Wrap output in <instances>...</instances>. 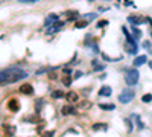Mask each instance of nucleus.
Listing matches in <instances>:
<instances>
[{
    "mask_svg": "<svg viewBox=\"0 0 152 137\" xmlns=\"http://www.w3.org/2000/svg\"><path fill=\"white\" fill-rule=\"evenodd\" d=\"M28 78V73L23 69L17 67V66H11L8 69L0 70V85H6V84H14L20 79Z\"/></svg>",
    "mask_w": 152,
    "mask_h": 137,
    "instance_id": "f257e3e1",
    "label": "nucleus"
},
{
    "mask_svg": "<svg viewBox=\"0 0 152 137\" xmlns=\"http://www.w3.org/2000/svg\"><path fill=\"white\" fill-rule=\"evenodd\" d=\"M138 78H140V73H138L137 69H129L126 70V75H125V82H126V85H135L138 82Z\"/></svg>",
    "mask_w": 152,
    "mask_h": 137,
    "instance_id": "f03ea898",
    "label": "nucleus"
},
{
    "mask_svg": "<svg viewBox=\"0 0 152 137\" xmlns=\"http://www.w3.org/2000/svg\"><path fill=\"white\" fill-rule=\"evenodd\" d=\"M134 96H135V91L131 90V88H125L122 93L119 95V102L120 104H128L134 99Z\"/></svg>",
    "mask_w": 152,
    "mask_h": 137,
    "instance_id": "7ed1b4c3",
    "label": "nucleus"
},
{
    "mask_svg": "<svg viewBox=\"0 0 152 137\" xmlns=\"http://www.w3.org/2000/svg\"><path fill=\"white\" fill-rule=\"evenodd\" d=\"M125 49H126V52H128V54H131V55H135V54H137L138 47H137L135 40H134L132 37L126 38V43H125Z\"/></svg>",
    "mask_w": 152,
    "mask_h": 137,
    "instance_id": "20e7f679",
    "label": "nucleus"
},
{
    "mask_svg": "<svg viewBox=\"0 0 152 137\" xmlns=\"http://www.w3.org/2000/svg\"><path fill=\"white\" fill-rule=\"evenodd\" d=\"M128 21L132 26H140L143 23H146V17L145 15H128Z\"/></svg>",
    "mask_w": 152,
    "mask_h": 137,
    "instance_id": "39448f33",
    "label": "nucleus"
},
{
    "mask_svg": "<svg viewBox=\"0 0 152 137\" xmlns=\"http://www.w3.org/2000/svg\"><path fill=\"white\" fill-rule=\"evenodd\" d=\"M62 28H64V21H59V20H58L56 23H53L52 26H49V29L46 30V34H47V35H52V34H55V32H59Z\"/></svg>",
    "mask_w": 152,
    "mask_h": 137,
    "instance_id": "423d86ee",
    "label": "nucleus"
},
{
    "mask_svg": "<svg viewBox=\"0 0 152 137\" xmlns=\"http://www.w3.org/2000/svg\"><path fill=\"white\" fill-rule=\"evenodd\" d=\"M61 113L64 114V116H75L76 114V108L71 107V105H64L61 110Z\"/></svg>",
    "mask_w": 152,
    "mask_h": 137,
    "instance_id": "0eeeda50",
    "label": "nucleus"
},
{
    "mask_svg": "<svg viewBox=\"0 0 152 137\" xmlns=\"http://www.w3.org/2000/svg\"><path fill=\"white\" fill-rule=\"evenodd\" d=\"M20 91H21V93H23V95H34V87L32 85H30V84H21V85H20Z\"/></svg>",
    "mask_w": 152,
    "mask_h": 137,
    "instance_id": "6e6552de",
    "label": "nucleus"
},
{
    "mask_svg": "<svg viewBox=\"0 0 152 137\" xmlns=\"http://www.w3.org/2000/svg\"><path fill=\"white\" fill-rule=\"evenodd\" d=\"M58 20H59V19H58L56 14H49L46 17V20H44V26H52L53 23H56Z\"/></svg>",
    "mask_w": 152,
    "mask_h": 137,
    "instance_id": "1a4fd4ad",
    "label": "nucleus"
},
{
    "mask_svg": "<svg viewBox=\"0 0 152 137\" xmlns=\"http://www.w3.org/2000/svg\"><path fill=\"white\" fill-rule=\"evenodd\" d=\"M147 63V56L146 55H140V56H137L135 60H134V66H135V67H140V66H143V64H146Z\"/></svg>",
    "mask_w": 152,
    "mask_h": 137,
    "instance_id": "9d476101",
    "label": "nucleus"
},
{
    "mask_svg": "<svg viewBox=\"0 0 152 137\" xmlns=\"http://www.w3.org/2000/svg\"><path fill=\"white\" fill-rule=\"evenodd\" d=\"M65 99H67V102H78L79 95L76 93V91H69V93L65 95Z\"/></svg>",
    "mask_w": 152,
    "mask_h": 137,
    "instance_id": "9b49d317",
    "label": "nucleus"
},
{
    "mask_svg": "<svg viewBox=\"0 0 152 137\" xmlns=\"http://www.w3.org/2000/svg\"><path fill=\"white\" fill-rule=\"evenodd\" d=\"M8 108H9L11 110V111H19V110H20V104H19V101H17V99H11L9 101V102H8Z\"/></svg>",
    "mask_w": 152,
    "mask_h": 137,
    "instance_id": "f8f14e48",
    "label": "nucleus"
},
{
    "mask_svg": "<svg viewBox=\"0 0 152 137\" xmlns=\"http://www.w3.org/2000/svg\"><path fill=\"white\" fill-rule=\"evenodd\" d=\"M3 132H5V137H11V136H14V132H15V126H12V125H3Z\"/></svg>",
    "mask_w": 152,
    "mask_h": 137,
    "instance_id": "ddd939ff",
    "label": "nucleus"
},
{
    "mask_svg": "<svg viewBox=\"0 0 152 137\" xmlns=\"http://www.w3.org/2000/svg\"><path fill=\"white\" fill-rule=\"evenodd\" d=\"M111 93H113V91H111V87H108V85H104V87L99 90V95H100V96H106V98L111 96Z\"/></svg>",
    "mask_w": 152,
    "mask_h": 137,
    "instance_id": "4468645a",
    "label": "nucleus"
},
{
    "mask_svg": "<svg viewBox=\"0 0 152 137\" xmlns=\"http://www.w3.org/2000/svg\"><path fill=\"white\" fill-rule=\"evenodd\" d=\"M65 15L69 17V20H76V19H79V12L75 11V9H69V11L65 12Z\"/></svg>",
    "mask_w": 152,
    "mask_h": 137,
    "instance_id": "2eb2a0df",
    "label": "nucleus"
},
{
    "mask_svg": "<svg viewBox=\"0 0 152 137\" xmlns=\"http://www.w3.org/2000/svg\"><path fill=\"white\" fill-rule=\"evenodd\" d=\"M131 32H132V38L134 40H140L141 38V30L137 28V26H132L131 28Z\"/></svg>",
    "mask_w": 152,
    "mask_h": 137,
    "instance_id": "dca6fc26",
    "label": "nucleus"
},
{
    "mask_svg": "<svg viewBox=\"0 0 152 137\" xmlns=\"http://www.w3.org/2000/svg\"><path fill=\"white\" fill-rule=\"evenodd\" d=\"M52 98L53 99H61V98H65V95H64V91H61V90H55L52 93Z\"/></svg>",
    "mask_w": 152,
    "mask_h": 137,
    "instance_id": "f3484780",
    "label": "nucleus"
},
{
    "mask_svg": "<svg viewBox=\"0 0 152 137\" xmlns=\"http://www.w3.org/2000/svg\"><path fill=\"white\" fill-rule=\"evenodd\" d=\"M93 70H95V72H100V70H105V66L99 64L97 61H93Z\"/></svg>",
    "mask_w": 152,
    "mask_h": 137,
    "instance_id": "a211bd4d",
    "label": "nucleus"
},
{
    "mask_svg": "<svg viewBox=\"0 0 152 137\" xmlns=\"http://www.w3.org/2000/svg\"><path fill=\"white\" fill-rule=\"evenodd\" d=\"M43 107H44V101L43 99H37V102H35V111L40 113Z\"/></svg>",
    "mask_w": 152,
    "mask_h": 137,
    "instance_id": "6ab92c4d",
    "label": "nucleus"
},
{
    "mask_svg": "<svg viewBox=\"0 0 152 137\" xmlns=\"http://www.w3.org/2000/svg\"><path fill=\"white\" fill-rule=\"evenodd\" d=\"M141 102H145V104L152 102V93H146V95H143V96H141Z\"/></svg>",
    "mask_w": 152,
    "mask_h": 137,
    "instance_id": "aec40b11",
    "label": "nucleus"
},
{
    "mask_svg": "<svg viewBox=\"0 0 152 137\" xmlns=\"http://www.w3.org/2000/svg\"><path fill=\"white\" fill-rule=\"evenodd\" d=\"M99 107H100L102 110H106V111H110V110H114V108H116V105H114V104H100Z\"/></svg>",
    "mask_w": 152,
    "mask_h": 137,
    "instance_id": "412c9836",
    "label": "nucleus"
},
{
    "mask_svg": "<svg viewBox=\"0 0 152 137\" xmlns=\"http://www.w3.org/2000/svg\"><path fill=\"white\" fill-rule=\"evenodd\" d=\"M93 130L95 131H100V130H106V125L105 123H95V125H93Z\"/></svg>",
    "mask_w": 152,
    "mask_h": 137,
    "instance_id": "4be33fe9",
    "label": "nucleus"
},
{
    "mask_svg": "<svg viewBox=\"0 0 152 137\" xmlns=\"http://www.w3.org/2000/svg\"><path fill=\"white\" fill-rule=\"evenodd\" d=\"M85 26H88V20H81V21L76 23V29H82V28H85Z\"/></svg>",
    "mask_w": 152,
    "mask_h": 137,
    "instance_id": "5701e85b",
    "label": "nucleus"
},
{
    "mask_svg": "<svg viewBox=\"0 0 152 137\" xmlns=\"http://www.w3.org/2000/svg\"><path fill=\"white\" fill-rule=\"evenodd\" d=\"M143 47H145L149 54H152V43L151 41H143Z\"/></svg>",
    "mask_w": 152,
    "mask_h": 137,
    "instance_id": "b1692460",
    "label": "nucleus"
},
{
    "mask_svg": "<svg viewBox=\"0 0 152 137\" xmlns=\"http://www.w3.org/2000/svg\"><path fill=\"white\" fill-rule=\"evenodd\" d=\"M102 58H104L105 61H120V60H122V56H119V58H111V56H108L106 54H102Z\"/></svg>",
    "mask_w": 152,
    "mask_h": 137,
    "instance_id": "393cba45",
    "label": "nucleus"
},
{
    "mask_svg": "<svg viewBox=\"0 0 152 137\" xmlns=\"http://www.w3.org/2000/svg\"><path fill=\"white\" fill-rule=\"evenodd\" d=\"M62 84L69 87L70 84H71V78H70V76H64V78H62Z\"/></svg>",
    "mask_w": 152,
    "mask_h": 137,
    "instance_id": "a878e982",
    "label": "nucleus"
},
{
    "mask_svg": "<svg viewBox=\"0 0 152 137\" xmlns=\"http://www.w3.org/2000/svg\"><path fill=\"white\" fill-rule=\"evenodd\" d=\"M84 17H85V20H88V21H90V20H95L96 17H97V14H95V12H91V14H85Z\"/></svg>",
    "mask_w": 152,
    "mask_h": 137,
    "instance_id": "bb28decb",
    "label": "nucleus"
},
{
    "mask_svg": "<svg viewBox=\"0 0 152 137\" xmlns=\"http://www.w3.org/2000/svg\"><path fill=\"white\" fill-rule=\"evenodd\" d=\"M90 102H88V101H84V102H81V104H79V108H88V107H90Z\"/></svg>",
    "mask_w": 152,
    "mask_h": 137,
    "instance_id": "cd10ccee",
    "label": "nucleus"
},
{
    "mask_svg": "<svg viewBox=\"0 0 152 137\" xmlns=\"http://www.w3.org/2000/svg\"><path fill=\"white\" fill-rule=\"evenodd\" d=\"M53 136H55V131H47L43 134V137H53Z\"/></svg>",
    "mask_w": 152,
    "mask_h": 137,
    "instance_id": "c85d7f7f",
    "label": "nucleus"
},
{
    "mask_svg": "<svg viewBox=\"0 0 152 137\" xmlns=\"http://www.w3.org/2000/svg\"><path fill=\"white\" fill-rule=\"evenodd\" d=\"M20 3H35V2H38V0H19Z\"/></svg>",
    "mask_w": 152,
    "mask_h": 137,
    "instance_id": "c756f323",
    "label": "nucleus"
},
{
    "mask_svg": "<svg viewBox=\"0 0 152 137\" xmlns=\"http://www.w3.org/2000/svg\"><path fill=\"white\" fill-rule=\"evenodd\" d=\"M104 26H106V21H105V20H102V21L97 23V28H104Z\"/></svg>",
    "mask_w": 152,
    "mask_h": 137,
    "instance_id": "7c9ffc66",
    "label": "nucleus"
},
{
    "mask_svg": "<svg viewBox=\"0 0 152 137\" xmlns=\"http://www.w3.org/2000/svg\"><path fill=\"white\" fill-rule=\"evenodd\" d=\"M125 5L126 6H134V2L132 0H125Z\"/></svg>",
    "mask_w": 152,
    "mask_h": 137,
    "instance_id": "2f4dec72",
    "label": "nucleus"
},
{
    "mask_svg": "<svg viewBox=\"0 0 152 137\" xmlns=\"http://www.w3.org/2000/svg\"><path fill=\"white\" fill-rule=\"evenodd\" d=\"M81 76H82V72H76V73H75V78H76V79L81 78Z\"/></svg>",
    "mask_w": 152,
    "mask_h": 137,
    "instance_id": "473e14b6",
    "label": "nucleus"
},
{
    "mask_svg": "<svg viewBox=\"0 0 152 137\" xmlns=\"http://www.w3.org/2000/svg\"><path fill=\"white\" fill-rule=\"evenodd\" d=\"M64 73H65V75H69V73H71V69H67V67H65V69H64Z\"/></svg>",
    "mask_w": 152,
    "mask_h": 137,
    "instance_id": "72a5a7b5",
    "label": "nucleus"
},
{
    "mask_svg": "<svg viewBox=\"0 0 152 137\" xmlns=\"http://www.w3.org/2000/svg\"><path fill=\"white\" fill-rule=\"evenodd\" d=\"M149 67H151V69H152V61H151V63H149Z\"/></svg>",
    "mask_w": 152,
    "mask_h": 137,
    "instance_id": "f704fd0d",
    "label": "nucleus"
}]
</instances>
